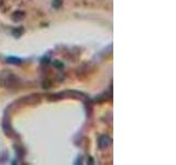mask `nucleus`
<instances>
[{"mask_svg": "<svg viewBox=\"0 0 176 165\" xmlns=\"http://www.w3.org/2000/svg\"><path fill=\"white\" fill-rule=\"evenodd\" d=\"M110 143V139L107 135H104L99 139V147L100 149H106V147L109 145Z\"/></svg>", "mask_w": 176, "mask_h": 165, "instance_id": "nucleus-1", "label": "nucleus"}, {"mask_svg": "<svg viewBox=\"0 0 176 165\" xmlns=\"http://www.w3.org/2000/svg\"><path fill=\"white\" fill-rule=\"evenodd\" d=\"M7 62L8 63H11V64H13V65H18V64H20L21 63V61L19 58H17V57H8L7 58Z\"/></svg>", "mask_w": 176, "mask_h": 165, "instance_id": "nucleus-2", "label": "nucleus"}, {"mask_svg": "<svg viewBox=\"0 0 176 165\" xmlns=\"http://www.w3.org/2000/svg\"><path fill=\"white\" fill-rule=\"evenodd\" d=\"M23 17H24V13L21 12V11H18V12H15L14 14H13L12 18H13V20H14V21H20Z\"/></svg>", "mask_w": 176, "mask_h": 165, "instance_id": "nucleus-3", "label": "nucleus"}, {"mask_svg": "<svg viewBox=\"0 0 176 165\" xmlns=\"http://www.w3.org/2000/svg\"><path fill=\"white\" fill-rule=\"evenodd\" d=\"M52 6H53L55 9H59V7L62 6V0H53V2H52Z\"/></svg>", "mask_w": 176, "mask_h": 165, "instance_id": "nucleus-4", "label": "nucleus"}, {"mask_svg": "<svg viewBox=\"0 0 176 165\" xmlns=\"http://www.w3.org/2000/svg\"><path fill=\"white\" fill-rule=\"evenodd\" d=\"M55 66H56V67H63V65H61V63H59V62H55Z\"/></svg>", "mask_w": 176, "mask_h": 165, "instance_id": "nucleus-5", "label": "nucleus"}]
</instances>
